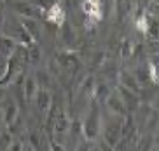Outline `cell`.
Here are the masks:
<instances>
[{"instance_id":"obj_13","label":"cell","mask_w":159,"mask_h":151,"mask_svg":"<svg viewBox=\"0 0 159 151\" xmlns=\"http://www.w3.org/2000/svg\"><path fill=\"white\" fill-rule=\"evenodd\" d=\"M37 90H39V83H37V80H35V77H26L25 78V83H23V96H25V99L28 101V103L33 101Z\"/></svg>"},{"instance_id":"obj_24","label":"cell","mask_w":159,"mask_h":151,"mask_svg":"<svg viewBox=\"0 0 159 151\" xmlns=\"http://www.w3.org/2000/svg\"><path fill=\"white\" fill-rule=\"evenodd\" d=\"M2 124H4V111L0 108V127H2Z\"/></svg>"},{"instance_id":"obj_4","label":"cell","mask_w":159,"mask_h":151,"mask_svg":"<svg viewBox=\"0 0 159 151\" xmlns=\"http://www.w3.org/2000/svg\"><path fill=\"white\" fill-rule=\"evenodd\" d=\"M56 63L58 66H60L61 69H66V71H75V69L79 68V57L74 54V52H70V50H61V52H58L56 54Z\"/></svg>"},{"instance_id":"obj_17","label":"cell","mask_w":159,"mask_h":151,"mask_svg":"<svg viewBox=\"0 0 159 151\" xmlns=\"http://www.w3.org/2000/svg\"><path fill=\"white\" fill-rule=\"evenodd\" d=\"M149 21V24H147V35H149V38H152V40H157L159 38V19H147Z\"/></svg>"},{"instance_id":"obj_27","label":"cell","mask_w":159,"mask_h":151,"mask_svg":"<svg viewBox=\"0 0 159 151\" xmlns=\"http://www.w3.org/2000/svg\"><path fill=\"white\" fill-rule=\"evenodd\" d=\"M152 4H154V5H159V0H152Z\"/></svg>"},{"instance_id":"obj_7","label":"cell","mask_w":159,"mask_h":151,"mask_svg":"<svg viewBox=\"0 0 159 151\" xmlns=\"http://www.w3.org/2000/svg\"><path fill=\"white\" fill-rule=\"evenodd\" d=\"M2 111H4V125L9 127V125H12L16 120H18L19 108H18V104H16V101L12 99V97H5Z\"/></svg>"},{"instance_id":"obj_12","label":"cell","mask_w":159,"mask_h":151,"mask_svg":"<svg viewBox=\"0 0 159 151\" xmlns=\"http://www.w3.org/2000/svg\"><path fill=\"white\" fill-rule=\"evenodd\" d=\"M147 69H149L150 82H154L159 85V52L152 54L147 61Z\"/></svg>"},{"instance_id":"obj_25","label":"cell","mask_w":159,"mask_h":151,"mask_svg":"<svg viewBox=\"0 0 159 151\" xmlns=\"http://www.w3.org/2000/svg\"><path fill=\"white\" fill-rule=\"evenodd\" d=\"M0 10H4V4H2V2H0ZM4 23V16H0V24Z\"/></svg>"},{"instance_id":"obj_11","label":"cell","mask_w":159,"mask_h":151,"mask_svg":"<svg viewBox=\"0 0 159 151\" xmlns=\"http://www.w3.org/2000/svg\"><path fill=\"white\" fill-rule=\"evenodd\" d=\"M16 45H18V44H16L12 38L5 37V35H0V57H4V59L7 61L9 56L14 52Z\"/></svg>"},{"instance_id":"obj_5","label":"cell","mask_w":159,"mask_h":151,"mask_svg":"<svg viewBox=\"0 0 159 151\" xmlns=\"http://www.w3.org/2000/svg\"><path fill=\"white\" fill-rule=\"evenodd\" d=\"M33 103H35V106H37L39 113L46 115L47 111H49V108H51V104H52V97H51L49 89L39 87L37 94H35V97H33Z\"/></svg>"},{"instance_id":"obj_6","label":"cell","mask_w":159,"mask_h":151,"mask_svg":"<svg viewBox=\"0 0 159 151\" xmlns=\"http://www.w3.org/2000/svg\"><path fill=\"white\" fill-rule=\"evenodd\" d=\"M105 103H107V108L112 113H116L117 116H126L128 115V110L126 106H124V103H122L121 96H119V92H110L108 94V97L105 99Z\"/></svg>"},{"instance_id":"obj_2","label":"cell","mask_w":159,"mask_h":151,"mask_svg":"<svg viewBox=\"0 0 159 151\" xmlns=\"http://www.w3.org/2000/svg\"><path fill=\"white\" fill-rule=\"evenodd\" d=\"M122 120H124V116H121V118L116 120V122H107V124L103 125V141L107 142V146L116 148V144L121 141Z\"/></svg>"},{"instance_id":"obj_9","label":"cell","mask_w":159,"mask_h":151,"mask_svg":"<svg viewBox=\"0 0 159 151\" xmlns=\"http://www.w3.org/2000/svg\"><path fill=\"white\" fill-rule=\"evenodd\" d=\"M119 82H121V85H124V87L131 89L133 92H140V82L136 80L135 73H129V71H126V69H122L121 73H119Z\"/></svg>"},{"instance_id":"obj_18","label":"cell","mask_w":159,"mask_h":151,"mask_svg":"<svg viewBox=\"0 0 159 151\" xmlns=\"http://www.w3.org/2000/svg\"><path fill=\"white\" fill-rule=\"evenodd\" d=\"M33 5H37L39 9L42 10V12H47L49 9H52L54 5H58L60 0H30Z\"/></svg>"},{"instance_id":"obj_15","label":"cell","mask_w":159,"mask_h":151,"mask_svg":"<svg viewBox=\"0 0 159 151\" xmlns=\"http://www.w3.org/2000/svg\"><path fill=\"white\" fill-rule=\"evenodd\" d=\"M40 63V47L37 42L28 45V64H39Z\"/></svg>"},{"instance_id":"obj_10","label":"cell","mask_w":159,"mask_h":151,"mask_svg":"<svg viewBox=\"0 0 159 151\" xmlns=\"http://www.w3.org/2000/svg\"><path fill=\"white\" fill-rule=\"evenodd\" d=\"M131 10H133V2L131 0H116V16L119 23H122L126 19V16H129Z\"/></svg>"},{"instance_id":"obj_19","label":"cell","mask_w":159,"mask_h":151,"mask_svg":"<svg viewBox=\"0 0 159 151\" xmlns=\"http://www.w3.org/2000/svg\"><path fill=\"white\" fill-rule=\"evenodd\" d=\"M12 142V137H11V130H5L2 136H0V148L2 149H7Z\"/></svg>"},{"instance_id":"obj_8","label":"cell","mask_w":159,"mask_h":151,"mask_svg":"<svg viewBox=\"0 0 159 151\" xmlns=\"http://www.w3.org/2000/svg\"><path fill=\"white\" fill-rule=\"evenodd\" d=\"M21 23H23L25 30L30 33V37L33 38V42H39L40 37H42V28H40V23L39 19H33V18H19Z\"/></svg>"},{"instance_id":"obj_3","label":"cell","mask_w":159,"mask_h":151,"mask_svg":"<svg viewBox=\"0 0 159 151\" xmlns=\"http://www.w3.org/2000/svg\"><path fill=\"white\" fill-rule=\"evenodd\" d=\"M117 92H119L122 103H124V106H126L128 113H135V111L140 108V97H138L136 92H133L131 89L124 87V85H121V83H119V87H117Z\"/></svg>"},{"instance_id":"obj_23","label":"cell","mask_w":159,"mask_h":151,"mask_svg":"<svg viewBox=\"0 0 159 151\" xmlns=\"http://www.w3.org/2000/svg\"><path fill=\"white\" fill-rule=\"evenodd\" d=\"M152 139H154V142H156V144H159V128L156 130V136H154Z\"/></svg>"},{"instance_id":"obj_20","label":"cell","mask_w":159,"mask_h":151,"mask_svg":"<svg viewBox=\"0 0 159 151\" xmlns=\"http://www.w3.org/2000/svg\"><path fill=\"white\" fill-rule=\"evenodd\" d=\"M152 137L150 136H145V137H140L138 139V144H136V148L138 149H149V148H152Z\"/></svg>"},{"instance_id":"obj_16","label":"cell","mask_w":159,"mask_h":151,"mask_svg":"<svg viewBox=\"0 0 159 151\" xmlns=\"http://www.w3.org/2000/svg\"><path fill=\"white\" fill-rule=\"evenodd\" d=\"M33 77H35V80H37L39 87L49 89V85H51V75L47 73V69H39Z\"/></svg>"},{"instance_id":"obj_22","label":"cell","mask_w":159,"mask_h":151,"mask_svg":"<svg viewBox=\"0 0 159 151\" xmlns=\"http://www.w3.org/2000/svg\"><path fill=\"white\" fill-rule=\"evenodd\" d=\"M28 139H30V142H32L35 148H40V146H39V136L35 132H30L28 134Z\"/></svg>"},{"instance_id":"obj_26","label":"cell","mask_w":159,"mask_h":151,"mask_svg":"<svg viewBox=\"0 0 159 151\" xmlns=\"http://www.w3.org/2000/svg\"><path fill=\"white\" fill-rule=\"evenodd\" d=\"M2 97H4V89L0 87V99H2Z\"/></svg>"},{"instance_id":"obj_21","label":"cell","mask_w":159,"mask_h":151,"mask_svg":"<svg viewBox=\"0 0 159 151\" xmlns=\"http://www.w3.org/2000/svg\"><path fill=\"white\" fill-rule=\"evenodd\" d=\"M122 57H131L133 56V44L131 40H124L122 42Z\"/></svg>"},{"instance_id":"obj_14","label":"cell","mask_w":159,"mask_h":151,"mask_svg":"<svg viewBox=\"0 0 159 151\" xmlns=\"http://www.w3.org/2000/svg\"><path fill=\"white\" fill-rule=\"evenodd\" d=\"M110 89H108L107 83H96L94 85V99L98 101V103H103V101L108 97V94H110Z\"/></svg>"},{"instance_id":"obj_1","label":"cell","mask_w":159,"mask_h":151,"mask_svg":"<svg viewBox=\"0 0 159 151\" xmlns=\"http://www.w3.org/2000/svg\"><path fill=\"white\" fill-rule=\"evenodd\" d=\"M100 104L96 99H91V106H89V113L86 120L82 122V136L88 141H96L100 136Z\"/></svg>"}]
</instances>
